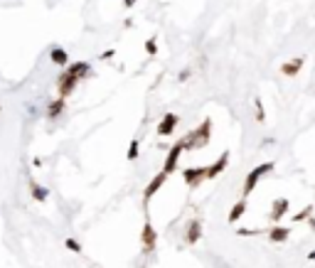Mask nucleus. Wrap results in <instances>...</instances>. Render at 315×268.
<instances>
[{"label": "nucleus", "mask_w": 315, "mask_h": 268, "mask_svg": "<svg viewBox=\"0 0 315 268\" xmlns=\"http://www.w3.org/2000/svg\"><path fill=\"white\" fill-rule=\"evenodd\" d=\"M89 71H91V67H89L86 62H74V64H69V67L64 69L62 74H60V79H57L60 99H66V96L76 89V84H79L84 76H89Z\"/></svg>", "instance_id": "obj_1"}, {"label": "nucleus", "mask_w": 315, "mask_h": 268, "mask_svg": "<svg viewBox=\"0 0 315 268\" xmlns=\"http://www.w3.org/2000/svg\"><path fill=\"white\" fill-rule=\"evenodd\" d=\"M209 138H212V121L204 118L194 131L183 135V145H185V150H199V148H204L209 143Z\"/></svg>", "instance_id": "obj_2"}, {"label": "nucleus", "mask_w": 315, "mask_h": 268, "mask_svg": "<svg viewBox=\"0 0 315 268\" xmlns=\"http://www.w3.org/2000/svg\"><path fill=\"white\" fill-rule=\"evenodd\" d=\"M271 170H273V162H263V165L253 167L252 172L247 175V180H244V197H247V195H252L253 187L261 182V177H263L266 172H271Z\"/></svg>", "instance_id": "obj_3"}, {"label": "nucleus", "mask_w": 315, "mask_h": 268, "mask_svg": "<svg viewBox=\"0 0 315 268\" xmlns=\"http://www.w3.org/2000/svg\"><path fill=\"white\" fill-rule=\"evenodd\" d=\"M183 150H185V145H183V138H180V140L170 148V153H168V158H165V165H163V172H165V175L175 172V167H178V160H180Z\"/></svg>", "instance_id": "obj_4"}, {"label": "nucleus", "mask_w": 315, "mask_h": 268, "mask_svg": "<svg viewBox=\"0 0 315 268\" xmlns=\"http://www.w3.org/2000/svg\"><path fill=\"white\" fill-rule=\"evenodd\" d=\"M140 239H143V251H145V254H153L155 246H158V234H155V229H153L150 221L143 224V234H140Z\"/></svg>", "instance_id": "obj_5"}, {"label": "nucleus", "mask_w": 315, "mask_h": 268, "mask_svg": "<svg viewBox=\"0 0 315 268\" xmlns=\"http://www.w3.org/2000/svg\"><path fill=\"white\" fill-rule=\"evenodd\" d=\"M165 180H168V175H165L163 170H160V172H158V175L150 180V185H148V187H145V192H143V202H145V204L153 200V195H155V192H158V190L165 185Z\"/></svg>", "instance_id": "obj_6"}, {"label": "nucleus", "mask_w": 315, "mask_h": 268, "mask_svg": "<svg viewBox=\"0 0 315 268\" xmlns=\"http://www.w3.org/2000/svg\"><path fill=\"white\" fill-rule=\"evenodd\" d=\"M204 175H207V167H188L183 172V180L188 182V187H197L204 180Z\"/></svg>", "instance_id": "obj_7"}, {"label": "nucleus", "mask_w": 315, "mask_h": 268, "mask_svg": "<svg viewBox=\"0 0 315 268\" xmlns=\"http://www.w3.org/2000/svg\"><path fill=\"white\" fill-rule=\"evenodd\" d=\"M227 162H229V150H224V153L219 155V160H217L212 167H207V175H204V180H214V177H217V175H219V172L227 167Z\"/></svg>", "instance_id": "obj_8"}, {"label": "nucleus", "mask_w": 315, "mask_h": 268, "mask_svg": "<svg viewBox=\"0 0 315 268\" xmlns=\"http://www.w3.org/2000/svg\"><path fill=\"white\" fill-rule=\"evenodd\" d=\"M178 128V116L175 113H165L163 121L158 123V135H170Z\"/></svg>", "instance_id": "obj_9"}, {"label": "nucleus", "mask_w": 315, "mask_h": 268, "mask_svg": "<svg viewBox=\"0 0 315 268\" xmlns=\"http://www.w3.org/2000/svg\"><path fill=\"white\" fill-rule=\"evenodd\" d=\"M303 64H306V57H296V59H288V62L281 67V71H283V76H296V74L303 69Z\"/></svg>", "instance_id": "obj_10"}, {"label": "nucleus", "mask_w": 315, "mask_h": 268, "mask_svg": "<svg viewBox=\"0 0 315 268\" xmlns=\"http://www.w3.org/2000/svg\"><path fill=\"white\" fill-rule=\"evenodd\" d=\"M50 62L57 64V67H69V54H66V50L52 47V50H50Z\"/></svg>", "instance_id": "obj_11"}, {"label": "nucleus", "mask_w": 315, "mask_h": 268, "mask_svg": "<svg viewBox=\"0 0 315 268\" xmlns=\"http://www.w3.org/2000/svg\"><path fill=\"white\" fill-rule=\"evenodd\" d=\"M202 236V221L199 219H192L188 224V234H185V241L188 244H197V239Z\"/></svg>", "instance_id": "obj_12"}, {"label": "nucleus", "mask_w": 315, "mask_h": 268, "mask_svg": "<svg viewBox=\"0 0 315 268\" xmlns=\"http://www.w3.org/2000/svg\"><path fill=\"white\" fill-rule=\"evenodd\" d=\"M286 212H288V200H286V197H281V200L273 202V207H271V214H268V216H271V221H278Z\"/></svg>", "instance_id": "obj_13"}, {"label": "nucleus", "mask_w": 315, "mask_h": 268, "mask_svg": "<svg viewBox=\"0 0 315 268\" xmlns=\"http://www.w3.org/2000/svg\"><path fill=\"white\" fill-rule=\"evenodd\" d=\"M64 106H66V99H55V101H50V106H47V116L50 118H60L64 113Z\"/></svg>", "instance_id": "obj_14"}, {"label": "nucleus", "mask_w": 315, "mask_h": 268, "mask_svg": "<svg viewBox=\"0 0 315 268\" xmlns=\"http://www.w3.org/2000/svg\"><path fill=\"white\" fill-rule=\"evenodd\" d=\"M244 209H247V200H239L232 209H229V221H232V224H237V221L244 216Z\"/></svg>", "instance_id": "obj_15"}, {"label": "nucleus", "mask_w": 315, "mask_h": 268, "mask_svg": "<svg viewBox=\"0 0 315 268\" xmlns=\"http://www.w3.org/2000/svg\"><path fill=\"white\" fill-rule=\"evenodd\" d=\"M288 234H291V231H288L286 226H273V229L268 231V239H271V241H278V244H283V241L288 239Z\"/></svg>", "instance_id": "obj_16"}, {"label": "nucleus", "mask_w": 315, "mask_h": 268, "mask_svg": "<svg viewBox=\"0 0 315 268\" xmlns=\"http://www.w3.org/2000/svg\"><path fill=\"white\" fill-rule=\"evenodd\" d=\"M30 192H32V200L37 202H45L47 200V187H42V185H37V182H30Z\"/></svg>", "instance_id": "obj_17"}, {"label": "nucleus", "mask_w": 315, "mask_h": 268, "mask_svg": "<svg viewBox=\"0 0 315 268\" xmlns=\"http://www.w3.org/2000/svg\"><path fill=\"white\" fill-rule=\"evenodd\" d=\"M311 212H313V207H306L303 212H298V214H293V221L298 224V221H306V219H311Z\"/></svg>", "instance_id": "obj_18"}, {"label": "nucleus", "mask_w": 315, "mask_h": 268, "mask_svg": "<svg viewBox=\"0 0 315 268\" xmlns=\"http://www.w3.org/2000/svg\"><path fill=\"white\" fill-rule=\"evenodd\" d=\"M135 158H138V138H133L128 145V160H135Z\"/></svg>", "instance_id": "obj_19"}, {"label": "nucleus", "mask_w": 315, "mask_h": 268, "mask_svg": "<svg viewBox=\"0 0 315 268\" xmlns=\"http://www.w3.org/2000/svg\"><path fill=\"white\" fill-rule=\"evenodd\" d=\"M256 113H258V116H256V121H258V123H263V121H266V113H263V101H261V99H256Z\"/></svg>", "instance_id": "obj_20"}, {"label": "nucleus", "mask_w": 315, "mask_h": 268, "mask_svg": "<svg viewBox=\"0 0 315 268\" xmlns=\"http://www.w3.org/2000/svg\"><path fill=\"white\" fill-rule=\"evenodd\" d=\"M66 249H71L74 254H81V244L76 239H66Z\"/></svg>", "instance_id": "obj_21"}, {"label": "nucleus", "mask_w": 315, "mask_h": 268, "mask_svg": "<svg viewBox=\"0 0 315 268\" xmlns=\"http://www.w3.org/2000/svg\"><path fill=\"white\" fill-rule=\"evenodd\" d=\"M145 52H148L150 57H155V52H158V47H155V40H153V37H150V40L145 42Z\"/></svg>", "instance_id": "obj_22"}, {"label": "nucleus", "mask_w": 315, "mask_h": 268, "mask_svg": "<svg viewBox=\"0 0 315 268\" xmlns=\"http://www.w3.org/2000/svg\"><path fill=\"white\" fill-rule=\"evenodd\" d=\"M111 57H114V50H106V52L101 54V59H111Z\"/></svg>", "instance_id": "obj_23"}, {"label": "nucleus", "mask_w": 315, "mask_h": 268, "mask_svg": "<svg viewBox=\"0 0 315 268\" xmlns=\"http://www.w3.org/2000/svg\"><path fill=\"white\" fill-rule=\"evenodd\" d=\"M185 79H189V69H185V71L180 74V81H185Z\"/></svg>", "instance_id": "obj_24"}, {"label": "nucleus", "mask_w": 315, "mask_h": 268, "mask_svg": "<svg viewBox=\"0 0 315 268\" xmlns=\"http://www.w3.org/2000/svg\"><path fill=\"white\" fill-rule=\"evenodd\" d=\"M135 5V0H126V7H133Z\"/></svg>", "instance_id": "obj_25"}, {"label": "nucleus", "mask_w": 315, "mask_h": 268, "mask_svg": "<svg viewBox=\"0 0 315 268\" xmlns=\"http://www.w3.org/2000/svg\"><path fill=\"white\" fill-rule=\"evenodd\" d=\"M308 259H311V261H315V251H311V254H308Z\"/></svg>", "instance_id": "obj_26"}]
</instances>
